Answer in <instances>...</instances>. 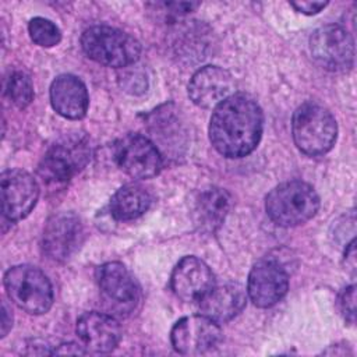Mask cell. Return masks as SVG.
I'll list each match as a JSON object with an SVG mask.
<instances>
[{
    "label": "cell",
    "instance_id": "cell-15",
    "mask_svg": "<svg viewBox=\"0 0 357 357\" xmlns=\"http://www.w3.org/2000/svg\"><path fill=\"white\" fill-rule=\"evenodd\" d=\"M234 81L230 73L218 66H206L198 70L188 84L191 100L204 109H215L220 102L233 95Z\"/></svg>",
    "mask_w": 357,
    "mask_h": 357
},
{
    "label": "cell",
    "instance_id": "cell-19",
    "mask_svg": "<svg viewBox=\"0 0 357 357\" xmlns=\"http://www.w3.org/2000/svg\"><path fill=\"white\" fill-rule=\"evenodd\" d=\"M230 209V195L218 187L201 190L195 199L192 215L195 225L208 233H213L222 226Z\"/></svg>",
    "mask_w": 357,
    "mask_h": 357
},
{
    "label": "cell",
    "instance_id": "cell-25",
    "mask_svg": "<svg viewBox=\"0 0 357 357\" xmlns=\"http://www.w3.org/2000/svg\"><path fill=\"white\" fill-rule=\"evenodd\" d=\"M291 7H294L298 13L312 15L319 13L322 8L326 7V1H291Z\"/></svg>",
    "mask_w": 357,
    "mask_h": 357
},
{
    "label": "cell",
    "instance_id": "cell-24",
    "mask_svg": "<svg viewBox=\"0 0 357 357\" xmlns=\"http://www.w3.org/2000/svg\"><path fill=\"white\" fill-rule=\"evenodd\" d=\"M337 307L340 314L343 315L344 321L353 324L356 318V286L351 284L339 294Z\"/></svg>",
    "mask_w": 357,
    "mask_h": 357
},
{
    "label": "cell",
    "instance_id": "cell-27",
    "mask_svg": "<svg viewBox=\"0 0 357 357\" xmlns=\"http://www.w3.org/2000/svg\"><path fill=\"white\" fill-rule=\"evenodd\" d=\"M344 262H346V268L350 269L351 272H354V269H356V243H354V240L347 245V248L344 251Z\"/></svg>",
    "mask_w": 357,
    "mask_h": 357
},
{
    "label": "cell",
    "instance_id": "cell-21",
    "mask_svg": "<svg viewBox=\"0 0 357 357\" xmlns=\"http://www.w3.org/2000/svg\"><path fill=\"white\" fill-rule=\"evenodd\" d=\"M8 99L20 109L26 107L33 99V85L31 78L22 73L15 71L10 75L6 85Z\"/></svg>",
    "mask_w": 357,
    "mask_h": 357
},
{
    "label": "cell",
    "instance_id": "cell-4",
    "mask_svg": "<svg viewBox=\"0 0 357 357\" xmlns=\"http://www.w3.org/2000/svg\"><path fill=\"white\" fill-rule=\"evenodd\" d=\"M81 46L93 61L117 68L132 66L141 54V45L137 39L106 25L85 29L81 36Z\"/></svg>",
    "mask_w": 357,
    "mask_h": 357
},
{
    "label": "cell",
    "instance_id": "cell-14",
    "mask_svg": "<svg viewBox=\"0 0 357 357\" xmlns=\"http://www.w3.org/2000/svg\"><path fill=\"white\" fill-rule=\"evenodd\" d=\"M170 284L178 298L199 301L215 286V278L204 261L188 255L174 266Z\"/></svg>",
    "mask_w": 357,
    "mask_h": 357
},
{
    "label": "cell",
    "instance_id": "cell-12",
    "mask_svg": "<svg viewBox=\"0 0 357 357\" xmlns=\"http://www.w3.org/2000/svg\"><path fill=\"white\" fill-rule=\"evenodd\" d=\"M96 279L103 297L112 304V308L121 314L135 310L139 301V289L120 262H106L96 271Z\"/></svg>",
    "mask_w": 357,
    "mask_h": 357
},
{
    "label": "cell",
    "instance_id": "cell-28",
    "mask_svg": "<svg viewBox=\"0 0 357 357\" xmlns=\"http://www.w3.org/2000/svg\"><path fill=\"white\" fill-rule=\"evenodd\" d=\"M13 325V315L8 311V307L6 303H3V310H1V336H6L7 332L10 331Z\"/></svg>",
    "mask_w": 357,
    "mask_h": 357
},
{
    "label": "cell",
    "instance_id": "cell-26",
    "mask_svg": "<svg viewBox=\"0 0 357 357\" xmlns=\"http://www.w3.org/2000/svg\"><path fill=\"white\" fill-rule=\"evenodd\" d=\"M82 347L84 346H78L75 343H63L53 353H56V354H85L86 350H84Z\"/></svg>",
    "mask_w": 357,
    "mask_h": 357
},
{
    "label": "cell",
    "instance_id": "cell-3",
    "mask_svg": "<svg viewBox=\"0 0 357 357\" xmlns=\"http://www.w3.org/2000/svg\"><path fill=\"white\" fill-rule=\"evenodd\" d=\"M291 132L297 148L310 156L326 153L335 144L337 124L324 106L312 102L298 106L291 119Z\"/></svg>",
    "mask_w": 357,
    "mask_h": 357
},
{
    "label": "cell",
    "instance_id": "cell-10",
    "mask_svg": "<svg viewBox=\"0 0 357 357\" xmlns=\"http://www.w3.org/2000/svg\"><path fill=\"white\" fill-rule=\"evenodd\" d=\"M1 211L8 220H21L29 215L39 198L36 180L25 170L8 169L0 176Z\"/></svg>",
    "mask_w": 357,
    "mask_h": 357
},
{
    "label": "cell",
    "instance_id": "cell-1",
    "mask_svg": "<svg viewBox=\"0 0 357 357\" xmlns=\"http://www.w3.org/2000/svg\"><path fill=\"white\" fill-rule=\"evenodd\" d=\"M262 127L264 114L258 103L245 93H233L213 109L209 139L220 155L241 158L257 148Z\"/></svg>",
    "mask_w": 357,
    "mask_h": 357
},
{
    "label": "cell",
    "instance_id": "cell-13",
    "mask_svg": "<svg viewBox=\"0 0 357 357\" xmlns=\"http://www.w3.org/2000/svg\"><path fill=\"white\" fill-rule=\"evenodd\" d=\"M287 287V272L273 259L258 261L248 275V297L261 308H268L280 301L286 294Z\"/></svg>",
    "mask_w": 357,
    "mask_h": 357
},
{
    "label": "cell",
    "instance_id": "cell-11",
    "mask_svg": "<svg viewBox=\"0 0 357 357\" xmlns=\"http://www.w3.org/2000/svg\"><path fill=\"white\" fill-rule=\"evenodd\" d=\"M84 229L79 218L73 212H59L53 215L42 236L43 252L53 261H67L82 244Z\"/></svg>",
    "mask_w": 357,
    "mask_h": 357
},
{
    "label": "cell",
    "instance_id": "cell-22",
    "mask_svg": "<svg viewBox=\"0 0 357 357\" xmlns=\"http://www.w3.org/2000/svg\"><path fill=\"white\" fill-rule=\"evenodd\" d=\"M28 32L33 43L42 47L56 46L61 39V32L57 25L42 17H35L29 21Z\"/></svg>",
    "mask_w": 357,
    "mask_h": 357
},
{
    "label": "cell",
    "instance_id": "cell-17",
    "mask_svg": "<svg viewBox=\"0 0 357 357\" xmlns=\"http://www.w3.org/2000/svg\"><path fill=\"white\" fill-rule=\"evenodd\" d=\"M50 102L60 116L71 120L81 119L89 105L86 86L78 77L61 74L50 85Z\"/></svg>",
    "mask_w": 357,
    "mask_h": 357
},
{
    "label": "cell",
    "instance_id": "cell-2",
    "mask_svg": "<svg viewBox=\"0 0 357 357\" xmlns=\"http://www.w3.org/2000/svg\"><path fill=\"white\" fill-rule=\"evenodd\" d=\"M319 208L315 190L304 181L291 180L276 185L265 199L268 216L279 226L291 227L310 220Z\"/></svg>",
    "mask_w": 357,
    "mask_h": 357
},
{
    "label": "cell",
    "instance_id": "cell-6",
    "mask_svg": "<svg viewBox=\"0 0 357 357\" xmlns=\"http://www.w3.org/2000/svg\"><path fill=\"white\" fill-rule=\"evenodd\" d=\"M89 156L91 149L84 137L67 135L49 148L39 163L38 174L46 184H64L85 167Z\"/></svg>",
    "mask_w": 357,
    "mask_h": 357
},
{
    "label": "cell",
    "instance_id": "cell-16",
    "mask_svg": "<svg viewBox=\"0 0 357 357\" xmlns=\"http://www.w3.org/2000/svg\"><path fill=\"white\" fill-rule=\"evenodd\" d=\"M77 335L86 350L95 353L112 351L121 339L119 322L103 312H85L77 321Z\"/></svg>",
    "mask_w": 357,
    "mask_h": 357
},
{
    "label": "cell",
    "instance_id": "cell-8",
    "mask_svg": "<svg viewBox=\"0 0 357 357\" xmlns=\"http://www.w3.org/2000/svg\"><path fill=\"white\" fill-rule=\"evenodd\" d=\"M114 160L134 178H151L162 166V156L152 141L141 134H127L114 144Z\"/></svg>",
    "mask_w": 357,
    "mask_h": 357
},
{
    "label": "cell",
    "instance_id": "cell-5",
    "mask_svg": "<svg viewBox=\"0 0 357 357\" xmlns=\"http://www.w3.org/2000/svg\"><path fill=\"white\" fill-rule=\"evenodd\" d=\"M8 298L28 314L39 315L50 310L53 289L47 276L36 266L17 265L4 275Z\"/></svg>",
    "mask_w": 357,
    "mask_h": 357
},
{
    "label": "cell",
    "instance_id": "cell-9",
    "mask_svg": "<svg viewBox=\"0 0 357 357\" xmlns=\"http://www.w3.org/2000/svg\"><path fill=\"white\" fill-rule=\"evenodd\" d=\"M222 337L218 322L205 315H190L178 319L170 332L174 350L184 356H198L212 350Z\"/></svg>",
    "mask_w": 357,
    "mask_h": 357
},
{
    "label": "cell",
    "instance_id": "cell-7",
    "mask_svg": "<svg viewBox=\"0 0 357 357\" xmlns=\"http://www.w3.org/2000/svg\"><path fill=\"white\" fill-rule=\"evenodd\" d=\"M314 60L331 71H347L354 63V40L340 25H325L310 38Z\"/></svg>",
    "mask_w": 357,
    "mask_h": 357
},
{
    "label": "cell",
    "instance_id": "cell-18",
    "mask_svg": "<svg viewBox=\"0 0 357 357\" xmlns=\"http://www.w3.org/2000/svg\"><path fill=\"white\" fill-rule=\"evenodd\" d=\"M247 303V294L238 283H226L212 287L201 300L199 310L202 315L215 322H226L233 319L243 311Z\"/></svg>",
    "mask_w": 357,
    "mask_h": 357
},
{
    "label": "cell",
    "instance_id": "cell-23",
    "mask_svg": "<svg viewBox=\"0 0 357 357\" xmlns=\"http://www.w3.org/2000/svg\"><path fill=\"white\" fill-rule=\"evenodd\" d=\"M132 67L134 64L123 70V73L119 75V82L124 88V91L130 93H142L148 88V79L142 70Z\"/></svg>",
    "mask_w": 357,
    "mask_h": 357
},
{
    "label": "cell",
    "instance_id": "cell-20",
    "mask_svg": "<svg viewBox=\"0 0 357 357\" xmlns=\"http://www.w3.org/2000/svg\"><path fill=\"white\" fill-rule=\"evenodd\" d=\"M152 202V197L142 185L126 184L110 199V215L116 220H132L144 215Z\"/></svg>",
    "mask_w": 357,
    "mask_h": 357
}]
</instances>
